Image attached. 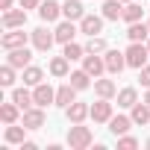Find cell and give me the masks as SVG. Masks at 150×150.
Listing matches in <instances>:
<instances>
[{
	"instance_id": "6da1fadb",
	"label": "cell",
	"mask_w": 150,
	"mask_h": 150,
	"mask_svg": "<svg viewBox=\"0 0 150 150\" xmlns=\"http://www.w3.org/2000/svg\"><path fill=\"white\" fill-rule=\"evenodd\" d=\"M91 141H94V135H91L88 127H83V124L71 127V132H68V147L71 150H86V147H91Z\"/></svg>"
},
{
	"instance_id": "7a4b0ae2",
	"label": "cell",
	"mask_w": 150,
	"mask_h": 150,
	"mask_svg": "<svg viewBox=\"0 0 150 150\" xmlns=\"http://www.w3.org/2000/svg\"><path fill=\"white\" fill-rule=\"evenodd\" d=\"M147 62H150V53H147V44H144V41H132V44L127 47V65L138 71V68H144Z\"/></svg>"
},
{
	"instance_id": "3957f363",
	"label": "cell",
	"mask_w": 150,
	"mask_h": 150,
	"mask_svg": "<svg viewBox=\"0 0 150 150\" xmlns=\"http://www.w3.org/2000/svg\"><path fill=\"white\" fill-rule=\"evenodd\" d=\"M30 38H33V47H35V50L47 53V50L53 47V41H56V33H47L44 27H38V30H33V33H30Z\"/></svg>"
},
{
	"instance_id": "277c9868",
	"label": "cell",
	"mask_w": 150,
	"mask_h": 150,
	"mask_svg": "<svg viewBox=\"0 0 150 150\" xmlns=\"http://www.w3.org/2000/svg\"><path fill=\"white\" fill-rule=\"evenodd\" d=\"M65 115H68L71 124H83L86 118H91V106H88V103H77V100H74V103L65 109Z\"/></svg>"
},
{
	"instance_id": "5b68a950",
	"label": "cell",
	"mask_w": 150,
	"mask_h": 150,
	"mask_svg": "<svg viewBox=\"0 0 150 150\" xmlns=\"http://www.w3.org/2000/svg\"><path fill=\"white\" fill-rule=\"evenodd\" d=\"M24 24H27V9H24V6L3 12V27H6V30H18V27H24Z\"/></svg>"
},
{
	"instance_id": "8992f818",
	"label": "cell",
	"mask_w": 150,
	"mask_h": 150,
	"mask_svg": "<svg viewBox=\"0 0 150 150\" xmlns=\"http://www.w3.org/2000/svg\"><path fill=\"white\" fill-rule=\"evenodd\" d=\"M106 71L109 74H121L124 68H127V53H121V50H106Z\"/></svg>"
},
{
	"instance_id": "52a82bcc",
	"label": "cell",
	"mask_w": 150,
	"mask_h": 150,
	"mask_svg": "<svg viewBox=\"0 0 150 150\" xmlns=\"http://www.w3.org/2000/svg\"><path fill=\"white\" fill-rule=\"evenodd\" d=\"M109 118H112V103H109L106 97H100V100L91 106V121H94V124H109Z\"/></svg>"
},
{
	"instance_id": "ba28073f",
	"label": "cell",
	"mask_w": 150,
	"mask_h": 150,
	"mask_svg": "<svg viewBox=\"0 0 150 150\" xmlns=\"http://www.w3.org/2000/svg\"><path fill=\"white\" fill-rule=\"evenodd\" d=\"M24 127H27V129L44 127V106H30V109H24Z\"/></svg>"
},
{
	"instance_id": "9c48e42d",
	"label": "cell",
	"mask_w": 150,
	"mask_h": 150,
	"mask_svg": "<svg viewBox=\"0 0 150 150\" xmlns=\"http://www.w3.org/2000/svg\"><path fill=\"white\" fill-rule=\"evenodd\" d=\"M83 68L91 74L94 80H97L100 74L106 71V59H103V56H97V53H88V56H83Z\"/></svg>"
},
{
	"instance_id": "30bf717a",
	"label": "cell",
	"mask_w": 150,
	"mask_h": 150,
	"mask_svg": "<svg viewBox=\"0 0 150 150\" xmlns=\"http://www.w3.org/2000/svg\"><path fill=\"white\" fill-rule=\"evenodd\" d=\"M0 44H3L6 50H15V47H24L27 44V33H24V27H18V30H9L3 38H0Z\"/></svg>"
},
{
	"instance_id": "8fae6325",
	"label": "cell",
	"mask_w": 150,
	"mask_h": 150,
	"mask_svg": "<svg viewBox=\"0 0 150 150\" xmlns=\"http://www.w3.org/2000/svg\"><path fill=\"white\" fill-rule=\"evenodd\" d=\"M33 97H35V106H50V103H56V91H53L47 83H38V86L33 88Z\"/></svg>"
},
{
	"instance_id": "7c38bea8",
	"label": "cell",
	"mask_w": 150,
	"mask_h": 150,
	"mask_svg": "<svg viewBox=\"0 0 150 150\" xmlns=\"http://www.w3.org/2000/svg\"><path fill=\"white\" fill-rule=\"evenodd\" d=\"M30 59H33V53L27 50V44H24V47L9 50V56H6V62H9L12 68H27V65H30Z\"/></svg>"
},
{
	"instance_id": "4fadbf2b",
	"label": "cell",
	"mask_w": 150,
	"mask_h": 150,
	"mask_svg": "<svg viewBox=\"0 0 150 150\" xmlns=\"http://www.w3.org/2000/svg\"><path fill=\"white\" fill-rule=\"evenodd\" d=\"M59 15H62V6L56 3V0H41V6H38V18H41V21L50 24V21H56Z\"/></svg>"
},
{
	"instance_id": "5bb4252c",
	"label": "cell",
	"mask_w": 150,
	"mask_h": 150,
	"mask_svg": "<svg viewBox=\"0 0 150 150\" xmlns=\"http://www.w3.org/2000/svg\"><path fill=\"white\" fill-rule=\"evenodd\" d=\"M74 100H77V88H74L71 83H65V86H59V88H56V106L68 109Z\"/></svg>"
},
{
	"instance_id": "9a60e30c",
	"label": "cell",
	"mask_w": 150,
	"mask_h": 150,
	"mask_svg": "<svg viewBox=\"0 0 150 150\" xmlns=\"http://www.w3.org/2000/svg\"><path fill=\"white\" fill-rule=\"evenodd\" d=\"M91 80H94V77H91V74H88L86 68H83V71H71V74H68V83H71L74 88H77V91L88 88V86H91Z\"/></svg>"
},
{
	"instance_id": "2e32d148",
	"label": "cell",
	"mask_w": 150,
	"mask_h": 150,
	"mask_svg": "<svg viewBox=\"0 0 150 150\" xmlns=\"http://www.w3.org/2000/svg\"><path fill=\"white\" fill-rule=\"evenodd\" d=\"M62 15H65L68 21H83V15H86V6L80 3V0H65Z\"/></svg>"
},
{
	"instance_id": "e0dca14e",
	"label": "cell",
	"mask_w": 150,
	"mask_h": 150,
	"mask_svg": "<svg viewBox=\"0 0 150 150\" xmlns=\"http://www.w3.org/2000/svg\"><path fill=\"white\" fill-rule=\"evenodd\" d=\"M80 30H83L86 35H97V33L103 30V18H100V15H83Z\"/></svg>"
},
{
	"instance_id": "ac0fdd59",
	"label": "cell",
	"mask_w": 150,
	"mask_h": 150,
	"mask_svg": "<svg viewBox=\"0 0 150 150\" xmlns=\"http://www.w3.org/2000/svg\"><path fill=\"white\" fill-rule=\"evenodd\" d=\"M74 35H77V27H74V21H62L59 27H56V41L59 44H68V41H74Z\"/></svg>"
},
{
	"instance_id": "d6986e66",
	"label": "cell",
	"mask_w": 150,
	"mask_h": 150,
	"mask_svg": "<svg viewBox=\"0 0 150 150\" xmlns=\"http://www.w3.org/2000/svg\"><path fill=\"white\" fill-rule=\"evenodd\" d=\"M129 127H132V118H127V115H115V118H109V129H112V135H127Z\"/></svg>"
},
{
	"instance_id": "ffe728a7",
	"label": "cell",
	"mask_w": 150,
	"mask_h": 150,
	"mask_svg": "<svg viewBox=\"0 0 150 150\" xmlns=\"http://www.w3.org/2000/svg\"><path fill=\"white\" fill-rule=\"evenodd\" d=\"M103 18L106 21L124 18V3H121V0H106V3H103Z\"/></svg>"
},
{
	"instance_id": "44dd1931",
	"label": "cell",
	"mask_w": 150,
	"mask_h": 150,
	"mask_svg": "<svg viewBox=\"0 0 150 150\" xmlns=\"http://www.w3.org/2000/svg\"><path fill=\"white\" fill-rule=\"evenodd\" d=\"M127 35H129V41H147V35H150V27H147V24H141V21H135V24H129Z\"/></svg>"
},
{
	"instance_id": "7402d4cb",
	"label": "cell",
	"mask_w": 150,
	"mask_h": 150,
	"mask_svg": "<svg viewBox=\"0 0 150 150\" xmlns=\"http://www.w3.org/2000/svg\"><path fill=\"white\" fill-rule=\"evenodd\" d=\"M94 91H97V97H106V100H112L118 88H115V83H112V80H100V77H97V80H94Z\"/></svg>"
},
{
	"instance_id": "603a6c76",
	"label": "cell",
	"mask_w": 150,
	"mask_h": 150,
	"mask_svg": "<svg viewBox=\"0 0 150 150\" xmlns=\"http://www.w3.org/2000/svg\"><path fill=\"white\" fill-rule=\"evenodd\" d=\"M135 103H138V94H135V88H132V86L118 91V106H124V109H132Z\"/></svg>"
},
{
	"instance_id": "cb8c5ba5",
	"label": "cell",
	"mask_w": 150,
	"mask_h": 150,
	"mask_svg": "<svg viewBox=\"0 0 150 150\" xmlns=\"http://www.w3.org/2000/svg\"><path fill=\"white\" fill-rule=\"evenodd\" d=\"M129 118H132V124L144 127V124L150 121V106H147V103H135V106H132V115H129Z\"/></svg>"
},
{
	"instance_id": "d4e9b609",
	"label": "cell",
	"mask_w": 150,
	"mask_h": 150,
	"mask_svg": "<svg viewBox=\"0 0 150 150\" xmlns=\"http://www.w3.org/2000/svg\"><path fill=\"white\" fill-rule=\"evenodd\" d=\"M41 80H44L41 68H35V65H27V68H24V86H33V88H35Z\"/></svg>"
},
{
	"instance_id": "484cf974",
	"label": "cell",
	"mask_w": 150,
	"mask_h": 150,
	"mask_svg": "<svg viewBox=\"0 0 150 150\" xmlns=\"http://www.w3.org/2000/svg\"><path fill=\"white\" fill-rule=\"evenodd\" d=\"M12 100H15L21 109H30V106H35V97H33L27 88H15V91H12Z\"/></svg>"
},
{
	"instance_id": "4316f807",
	"label": "cell",
	"mask_w": 150,
	"mask_h": 150,
	"mask_svg": "<svg viewBox=\"0 0 150 150\" xmlns=\"http://www.w3.org/2000/svg\"><path fill=\"white\" fill-rule=\"evenodd\" d=\"M68 65H71V59L56 56V59H50V74L53 77H68Z\"/></svg>"
},
{
	"instance_id": "83f0119b",
	"label": "cell",
	"mask_w": 150,
	"mask_h": 150,
	"mask_svg": "<svg viewBox=\"0 0 150 150\" xmlns=\"http://www.w3.org/2000/svg\"><path fill=\"white\" fill-rule=\"evenodd\" d=\"M18 103L12 100V103H3V106H0V118H3V124H15L18 121Z\"/></svg>"
},
{
	"instance_id": "f1b7e54d",
	"label": "cell",
	"mask_w": 150,
	"mask_h": 150,
	"mask_svg": "<svg viewBox=\"0 0 150 150\" xmlns=\"http://www.w3.org/2000/svg\"><path fill=\"white\" fill-rule=\"evenodd\" d=\"M141 12H144V9L135 3V0H132V3H124V21H127V24H135V21H141Z\"/></svg>"
},
{
	"instance_id": "f546056e",
	"label": "cell",
	"mask_w": 150,
	"mask_h": 150,
	"mask_svg": "<svg viewBox=\"0 0 150 150\" xmlns=\"http://www.w3.org/2000/svg\"><path fill=\"white\" fill-rule=\"evenodd\" d=\"M24 132H27V127L9 124V127H6V141H9V144H24Z\"/></svg>"
},
{
	"instance_id": "4dcf8cb0",
	"label": "cell",
	"mask_w": 150,
	"mask_h": 150,
	"mask_svg": "<svg viewBox=\"0 0 150 150\" xmlns=\"http://www.w3.org/2000/svg\"><path fill=\"white\" fill-rule=\"evenodd\" d=\"M83 53H86V47H80V44H74V41H68V44H65V50H62V56H65V59H71V62H77V59H83Z\"/></svg>"
},
{
	"instance_id": "1f68e13d",
	"label": "cell",
	"mask_w": 150,
	"mask_h": 150,
	"mask_svg": "<svg viewBox=\"0 0 150 150\" xmlns=\"http://www.w3.org/2000/svg\"><path fill=\"white\" fill-rule=\"evenodd\" d=\"M86 53H106V38H100V35H88Z\"/></svg>"
},
{
	"instance_id": "d6a6232c",
	"label": "cell",
	"mask_w": 150,
	"mask_h": 150,
	"mask_svg": "<svg viewBox=\"0 0 150 150\" xmlns=\"http://www.w3.org/2000/svg\"><path fill=\"white\" fill-rule=\"evenodd\" d=\"M12 83H15V68H12V65L6 62L3 68H0V86H6V88H9Z\"/></svg>"
},
{
	"instance_id": "836d02e7",
	"label": "cell",
	"mask_w": 150,
	"mask_h": 150,
	"mask_svg": "<svg viewBox=\"0 0 150 150\" xmlns=\"http://www.w3.org/2000/svg\"><path fill=\"white\" fill-rule=\"evenodd\" d=\"M118 147L121 150H132V147H138V141L132 135H118Z\"/></svg>"
},
{
	"instance_id": "e575fe53",
	"label": "cell",
	"mask_w": 150,
	"mask_h": 150,
	"mask_svg": "<svg viewBox=\"0 0 150 150\" xmlns=\"http://www.w3.org/2000/svg\"><path fill=\"white\" fill-rule=\"evenodd\" d=\"M138 80H141L144 88H150V62H147L144 68H138Z\"/></svg>"
},
{
	"instance_id": "d590c367",
	"label": "cell",
	"mask_w": 150,
	"mask_h": 150,
	"mask_svg": "<svg viewBox=\"0 0 150 150\" xmlns=\"http://www.w3.org/2000/svg\"><path fill=\"white\" fill-rule=\"evenodd\" d=\"M21 6H24V9H38L41 0H21Z\"/></svg>"
},
{
	"instance_id": "8d00e7d4",
	"label": "cell",
	"mask_w": 150,
	"mask_h": 150,
	"mask_svg": "<svg viewBox=\"0 0 150 150\" xmlns=\"http://www.w3.org/2000/svg\"><path fill=\"white\" fill-rule=\"evenodd\" d=\"M0 9H3V12H6V9H12V0H0Z\"/></svg>"
},
{
	"instance_id": "74e56055",
	"label": "cell",
	"mask_w": 150,
	"mask_h": 150,
	"mask_svg": "<svg viewBox=\"0 0 150 150\" xmlns=\"http://www.w3.org/2000/svg\"><path fill=\"white\" fill-rule=\"evenodd\" d=\"M144 103H147V106H150V88H147V94H144Z\"/></svg>"
},
{
	"instance_id": "f35d334b",
	"label": "cell",
	"mask_w": 150,
	"mask_h": 150,
	"mask_svg": "<svg viewBox=\"0 0 150 150\" xmlns=\"http://www.w3.org/2000/svg\"><path fill=\"white\" fill-rule=\"evenodd\" d=\"M121 3H132V0H121Z\"/></svg>"
},
{
	"instance_id": "ab89813d",
	"label": "cell",
	"mask_w": 150,
	"mask_h": 150,
	"mask_svg": "<svg viewBox=\"0 0 150 150\" xmlns=\"http://www.w3.org/2000/svg\"><path fill=\"white\" fill-rule=\"evenodd\" d=\"M147 53H150V41H147Z\"/></svg>"
},
{
	"instance_id": "60d3db41",
	"label": "cell",
	"mask_w": 150,
	"mask_h": 150,
	"mask_svg": "<svg viewBox=\"0 0 150 150\" xmlns=\"http://www.w3.org/2000/svg\"><path fill=\"white\" fill-rule=\"evenodd\" d=\"M147 147H150V141H147Z\"/></svg>"
},
{
	"instance_id": "b9f144b4",
	"label": "cell",
	"mask_w": 150,
	"mask_h": 150,
	"mask_svg": "<svg viewBox=\"0 0 150 150\" xmlns=\"http://www.w3.org/2000/svg\"><path fill=\"white\" fill-rule=\"evenodd\" d=\"M147 27H150V21H147Z\"/></svg>"
}]
</instances>
